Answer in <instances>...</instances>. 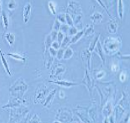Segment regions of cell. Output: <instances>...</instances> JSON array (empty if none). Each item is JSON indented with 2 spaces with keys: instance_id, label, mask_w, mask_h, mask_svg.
Returning <instances> with one entry per match:
<instances>
[{
  "instance_id": "cell-1",
  "label": "cell",
  "mask_w": 130,
  "mask_h": 123,
  "mask_svg": "<svg viewBox=\"0 0 130 123\" xmlns=\"http://www.w3.org/2000/svg\"><path fill=\"white\" fill-rule=\"evenodd\" d=\"M30 13H31V5L30 3H27L23 8V21L25 23L28 22L30 19Z\"/></svg>"
},
{
  "instance_id": "cell-2",
  "label": "cell",
  "mask_w": 130,
  "mask_h": 123,
  "mask_svg": "<svg viewBox=\"0 0 130 123\" xmlns=\"http://www.w3.org/2000/svg\"><path fill=\"white\" fill-rule=\"evenodd\" d=\"M51 82L57 84V85H58V86H60L65 87V88H69V87H71V86L79 85L78 83H71V82H68V81H64V80H62V81H51Z\"/></svg>"
},
{
  "instance_id": "cell-3",
  "label": "cell",
  "mask_w": 130,
  "mask_h": 123,
  "mask_svg": "<svg viewBox=\"0 0 130 123\" xmlns=\"http://www.w3.org/2000/svg\"><path fill=\"white\" fill-rule=\"evenodd\" d=\"M0 57H1V60H2V65H3V66H4V68L6 70V71H7V73L8 74V75H9V76H11V72H10V69H9V67H8V63H7V61L5 60V57H4V56H3V53H2V52L1 51V50H0Z\"/></svg>"
},
{
  "instance_id": "cell-4",
  "label": "cell",
  "mask_w": 130,
  "mask_h": 123,
  "mask_svg": "<svg viewBox=\"0 0 130 123\" xmlns=\"http://www.w3.org/2000/svg\"><path fill=\"white\" fill-rule=\"evenodd\" d=\"M102 18H103V16L100 14V13H95V14H93V15H92V17H90V19L93 21V23H99V22H101V20H102Z\"/></svg>"
},
{
  "instance_id": "cell-5",
  "label": "cell",
  "mask_w": 130,
  "mask_h": 123,
  "mask_svg": "<svg viewBox=\"0 0 130 123\" xmlns=\"http://www.w3.org/2000/svg\"><path fill=\"white\" fill-rule=\"evenodd\" d=\"M5 38H6V40L8 42L10 46H13L14 45V34H11V32L6 33Z\"/></svg>"
},
{
  "instance_id": "cell-6",
  "label": "cell",
  "mask_w": 130,
  "mask_h": 123,
  "mask_svg": "<svg viewBox=\"0 0 130 123\" xmlns=\"http://www.w3.org/2000/svg\"><path fill=\"white\" fill-rule=\"evenodd\" d=\"M123 1L120 0L118 1V15L120 19L123 18Z\"/></svg>"
},
{
  "instance_id": "cell-7",
  "label": "cell",
  "mask_w": 130,
  "mask_h": 123,
  "mask_svg": "<svg viewBox=\"0 0 130 123\" xmlns=\"http://www.w3.org/2000/svg\"><path fill=\"white\" fill-rule=\"evenodd\" d=\"M97 45V44H96ZM96 53L100 56L101 59L104 61V56H103V51H102V47H101V45L100 44V42H98V45L96 46Z\"/></svg>"
},
{
  "instance_id": "cell-8",
  "label": "cell",
  "mask_w": 130,
  "mask_h": 123,
  "mask_svg": "<svg viewBox=\"0 0 130 123\" xmlns=\"http://www.w3.org/2000/svg\"><path fill=\"white\" fill-rule=\"evenodd\" d=\"M73 55V51L71 48L68 47L67 50L64 52V55H63V59H68L71 57V56Z\"/></svg>"
},
{
  "instance_id": "cell-9",
  "label": "cell",
  "mask_w": 130,
  "mask_h": 123,
  "mask_svg": "<svg viewBox=\"0 0 130 123\" xmlns=\"http://www.w3.org/2000/svg\"><path fill=\"white\" fill-rule=\"evenodd\" d=\"M2 20H3V23H4V26H5V29H7L8 27V19L7 17V15L5 14V11H2Z\"/></svg>"
},
{
  "instance_id": "cell-10",
  "label": "cell",
  "mask_w": 130,
  "mask_h": 123,
  "mask_svg": "<svg viewBox=\"0 0 130 123\" xmlns=\"http://www.w3.org/2000/svg\"><path fill=\"white\" fill-rule=\"evenodd\" d=\"M99 36H100V35H98V36L95 38V40H94L93 42L90 43V47H89V49H88V50H89L90 52L93 51V50H94V48L96 47V44H97V41H98V38H99Z\"/></svg>"
},
{
  "instance_id": "cell-11",
  "label": "cell",
  "mask_w": 130,
  "mask_h": 123,
  "mask_svg": "<svg viewBox=\"0 0 130 123\" xmlns=\"http://www.w3.org/2000/svg\"><path fill=\"white\" fill-rule=\"evenodd\" d=\"M83 34H84V31H81V32H77V33L76 34V35L71 39V43H75V42H77V41L81 38V36L83 35Z\"/></svg>"
},
{
  "instance_id": "cell-12",
  "label": "cell",
  "mask_w": 130,
  "mask_h": 123,
  "mask_svg": "<svg viewBox=\"0 0 130 123\" xmlns=\"http://www.w3.org/2000/svg\"><path fill=\"white\" fill-rule=\"evenodd\" d=\"M55 93H56V89H55V90H54L52 92H50V94H49V96L47 97V100H46V102L44 103V106H47V105L48 104V103L50 104V103L51 102L52 98H54V96Z\"/></svg>"
},
{
  "instance_id": "cell-13",
  "label": "cell",
  "mask_w": 130,
  "mask_h": 123,
  "mask_svg": "<svg viewBox=\"0 0 130 123\" xmlns=\"http://www.w3.org/2000/svg\"><path fill=\"white\" fill-rule=\"evenodd\" d=\"M7 55H8V56H11L12 58L16 59H17V60L25 61V59H24V58H23L21 56H20V55H18V54H17V53H8Z\"/></svg>"
},
{
  "instance_id": "cell-14",
  "label": "cell",
  "mask_w": 130,
  "mask_h": 123,
  "mask_svg": "<svg viewBox=\"0 0 130 123\" xmlns=\"http://www.w3.org/2000/svg\"><path fill=\"white\" fill-rule=\"evenodd\" d=\"M108 30L112 33H114L117 31V24L114 22L111 23L109 25V27H108Z\"/></svg>"
},
{
  "instance_id": "cell-15",
  "label": "cell",
  "mask_w": 130,
  "mask_h": 123,
  "mask_svg": "<svg viewBox=\"0 0 130 123\" xmlns=\"http://www.w3.org/2000/svg\"><path fill=\"white\" fill-rule=\"evenodd\" d=\"M63 38H64V35H63V33L62 32H58V35H57V39H58V43H59V44H61V42L63 41Z\"/></svg>"
},
{
  "instance_id": "cell-16",
  "label": "cell",
  "mask_w": 130,
  "mask_h": 123,
  "mask_svg": "<svg viewBox=\"0 0 130 123\" xmlns=\"http://www.w3.org/2000/svg\"><path fill=\"white\" fill-rule=\"evenodd\" d=\"M60 26H61V24H60V23L59 22V20H57L55 21V23H54V31H55V32H57V31L60 29Z\"/></svg>"
},
{
  "instance_id": "cell-17",
  "label": "cell",
  "mask_w": 130,
  "mask_h": 123,
  "mask_svg": "<svg viewBox=\"0 0 130 123\" xmlns=\"http://www.w3.org/2000/svg\"><path fill=\"white\" fill-rule=\"evenodd\" d=\"M65 18L67 20V23L68 26H71V27L73 26V20L71 19V17L68 15V14H66L65 15Z\"/></svg>"
},
{
  "instance_id": "cell-18",
  "label": "cell",
  "mask_w": 130,
  "mask_h": 123,
  "mask_svg": "<svg viewBox=\"0 0 130 123\" xmlns=\"http://www.w3.org/2000/svg\"><path fill=\"white\" fill-rule=\"evenodd\" d=\"M63 55H64V50H63V49H61V50H60L58 51V53H57V59H58L59 60H60V59L63 57Z\"/></svg>"
},
{
  "instance_id": "cell-19",
  "label": "cell",
  "mask_w": 130,
  "mask_h": 123,
  "mask_svg": "<svg viewBox=\"0 0 130 123\" xmlns=\"http://www.w3.org/2000/svg\"><path fill=\"white\" fill-rule=\"evenodd\" d=\"M65 14H60L58 15V17H57V20H60V22L62 23H65Z\"/></svg>"
},
{
  "instance_id": "cell-20",
  "label": "cell",
  "mask_w": 130,
  "mask_h": 123,
  "mask_svg": "<svg viewBox=\"0 0 130 123\" xmlns=\"http://www.w3.org/2000/svg\"><path fill=\"white\" fill-rule=\"evenodd\" d=\"M49 7L50 8V11L52 12V14H56V10H55V5H54V3L52 2H49Z\"/></svg>"
},
{
  "instance_id": "cell-21",
  "label": "cell",
  "mask_w": 130,
  "mask_h": 123,
  "mask_svg": "<svg viewBox=\"0 0 130 123\" xmlns=\"http://www.w3.org/2000/svg\"><path fill=\"white\" fill-rule=\"evenodd\" d=\"M68 33L69 35H76L77 33V29H75L74 27H71L68 30Z\"/></svg>"
},
{
  "instance_id": "cell-22",
  "label": "cell",
  "mask_w": 130,
  "mask_h": 123,
  "mask_svg": "<svg viewBox=\"0 0 130 123\" xmlns=\"http://www.w3.org/2000/svg\"><path fill=\"white\" fill-rule=\"evenodd\" d=\"M15 5H16L15 1H11L10 3H8V8H9V9H14L15 8Z\"/></svg>"
},
{
  "instance_id": "cell-23",
  "label": "cell",
  "mask_w": 130,
  "mask_h": 123,
  "mask_svg": "<svg viewBox=\"0 0 130 123\" xmlns=\"http://www.w3.org/2000/svg\"><path fill=\"white\" fill-rule=\"evenodd\" d=\"M52 47H53V49H54L55 50H57V49L60 47V44H59V43H58V42H57V41H54V42H53V44H52Z\"/></svg>"
},
{
  "instance_id": "cell-24",
  "label": "cell",
  "mask_w": 130,
  "mask_h": 123,
  "mask_svg": "<svg viewBox=\"0 0 130 123\" xmlns=\"http://www.w3.org/2000/svg\"><path fill=\"white\" fill-rule=\"evenodd\" d=\"M68 26H67V25H63V26H60V32H67V31L68 29Z\"/></svg>"
},
{
  "instance_id": "cell-25",
  "label": "cell",
  "mask_w": 130,
  "mask_h": 123,
  "mask_svg": "<svg viewBox=\"0 0 130 123\" xmlns=\"http://www.w3.org/2000/svg\"><path fill=\"white\" fill-rule=\"evenodd\" d=\"M91 30L93 31V26H91L89 29H87L86 31V35H89V34H91Z\"/></svg>"
},
{
  "instance_id": "cell-26",
  "label": "cell",
  "mask_w": 130,
  "mask_h": 123,
  "mask_svg": "<svg viewBox=\"0 0 130 123\" xmlns=\"http://www.w3.org/2000/svg\"><path fill=\"white\" fill-rule=\"evenodd\" d=\"M0 12H1V5H0Z\"/></svg>"
}]
</instances>
